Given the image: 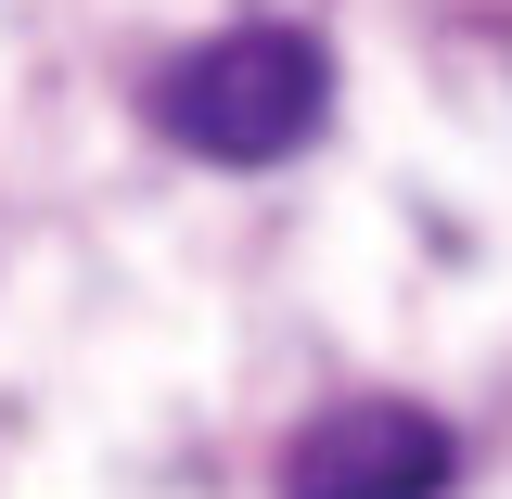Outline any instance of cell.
I'll use <instances>...</instances> for the list:
<instances>
[{
  "mask_svg": "<svg viewBox=\"0 0 512 499\" xmlns=\"http://www.w3.org/2000/svg\"><path fill=\"white\" fill-rule=\"evenodd\" d=\"M154 128L205 167H282L333 128V52L308 26H218L205 52L154 64Z\"/></svg>",
  "mask_w": 512,
  "mask_h": 499,
  "instance_id": "1",
  "label": "cell"
},
{
  "mask_svg": "<svg viewBox=\"0 0 512 499\" xmlns=\"http://www.w3.org/2000/svg\"><path fill=\"white\" fill-rule=\"evenodd\" d=\"M461 436L410 397H346L282 448V499H448Z\"/></svg>",
  "mask_w": 512,
  "mask_h": 499,
  "instance_id": "2",
  "label": "cell"
}]
</instances>
